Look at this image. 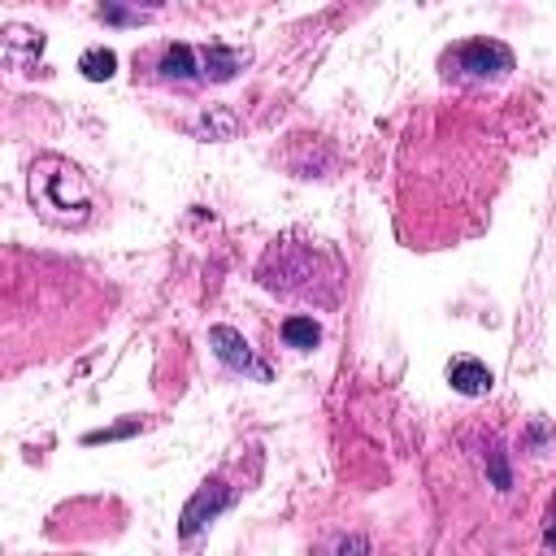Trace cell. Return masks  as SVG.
<instances>
[{"label": "cell", "mask_w": 556, "mask_h": 556, "mask_svg": "<svg viewBox=\"0 0 556 556\" xmlns=\"http://www.w3.org/2000/svg\"><path fill=\"white\" fill-rule=\"evenodd\" d=\"M447 382H452V391H460V395H486L491 382H495V374H491L482 361H473V356H456V361L447 365Z\"/></svg>", "instance_id": "8"}, {"label": "cell", "mask_w": 556, "mask_h": 556, "mask_svg": "<svg viewBox=\"0 0 556 556\" xmlns=\"http://www.w3.org/2000/svg\"><path fill=\"white\" fill-rule=\"evenodd\" d=\"M208 343H213V352H217V361H222L226 369H235V374H252V378L269 382V365H261V361L252 356L248 339H243L235 326H213V330H208Z\"/></svg>", "instance_id": "5"}, {"label": "cell", "mask_w": 556, "mask_h": 556, "mask_svg": "<svg viewBox=\"0 0 556 556\" xmlns=\"http://www.w3.org/2000/svg\"><path fill=\"white\" fill-rule=\"evenodd\" d=\"M235 113H226V109H208L204 117H200V126H195V135H204V139H230L235 135Z\"/></svg>", "instance_id": "11"}, {"label": "cell", "mask_w": 556, "mask_h": 556, "mask_svg": "<svg viewBox=\"0 0 556 556\" xmlns=\"http://www.w3.org/2000/svg\"><path fill=\"white\" fill-rule=\"evenodd\" d=\"M78 70H83V78L104 83V78H113V70H117V52H113V48H87V52L78 56Z\"/></svg>", "instance_id": "10"}, {"label": "cell", "mask_w": 556, "mask_h": 556, "mask_svg": "<svg viewBox=\"0 0 556 556\" xmlns=\"http://www.w3.org/2000/svg\"><path fill=\"white\" fill-rule=\"evenodd\" d=\"M230 500H235V491H230L222 478H208V482H204V486H200V491L187 500L178 534H182V539H195V534H200V530H204V526H208V521H213V517H217V513H222Z\"/></svg>", "instance_id": "4"}, {"label": "cell", "mask_w": 556, "mask_h": 556, "mask_svg": "<svg viewBox=\"0 0 556 556\" xmlns=\"http://www.w3.org/2000/svg\"><path fill=\"white\" fill-rule=\"evenodd\" d=\"M443 74L456 83H500L513 74V52L500 39H465L443 52Z\"/></svg>", "instance_id": "2"}, {"label": "cell", "mask_w": 556, "mask_h": 556, "mask_svg": "<svg viewBox=\"0 0 556 556\" xmlns=\"http://www.w3.org/2000/svg\"><path fill=\"white\" fill-rule=\"evenodd\" d=\"M156 78L161 83H200V65H195V48L191 43H169L156 61Z\"/></svg>", "instance_id": "7"}, {"label": "cell", "mask_w": 556, "mask_h": 556, "mask_svg": "<svg viewBox=\"0 0 556 556\" xmlns=\"http://www.w3.org/2000/svg\"><path fill=\"white\" fill-rule=\"evenodd\" d=\"M26 191H30V208L56 230H83L96 217V187L70 156L56 152L35 156Z\"/></svg>", "instance_id": "1"}, {"label": "cell", "mask_w": 556, "mask_h": 556, "mask_svg": "<svg viewBox=\"0 0 556 556\" xmlns=\"http://www.w3.org/2000/svg\"><path fill=\"white\" fill-rule=\"evenodd\" d=\"M135 430H139V417L126 421V426H113V430H91L83 443H109V439H126V434H135Z\"/></svg>", "instance_id": "12"}, {"label": "cell", "mask_w": 556, "mask_h": 556, "mask_svg": "<svg viewBox=\"0 0 556 556\" xmlns=\"http://www.w3.org/2000/svg\"><path fill=\"white\" fill-rule=\"evenodd\" d=\"M282 343L295 348V352H308V348L321 343V326H317L308 313H291V317L282 321Z\"/></svg>", "instance_id": "9"}, {"label": "cell", "mask_w": 556, "mask_h": 556, "mask_svg": "<svg viewBox=\"0 0 556 556\" xmlns=\"http://www.w3.org/2000/svg\"><path fill=\"white\" fill-rule=\"evenodd\" d=\"M317 261H326V256L313 248H291V243L269 248V256L261 261V282L278 295H304L308 300L317 287Z\"/></svg>", "instance_id": "3"}, {"label": "cell", "mask_w": 556, "mask_h": 556, "mask_svg": "<svg viewBox=\"0 0 556 556\" xmlns=\"http://www.w3.org/2000/svg\"><path fill=\"white\" fill-rule=\"evenodd\" d=\"M195 65H200V83H230L248 65V52L226 48V43H204L195 48Z\"/></svg>", "instance_id": "6"}]
</instances>
